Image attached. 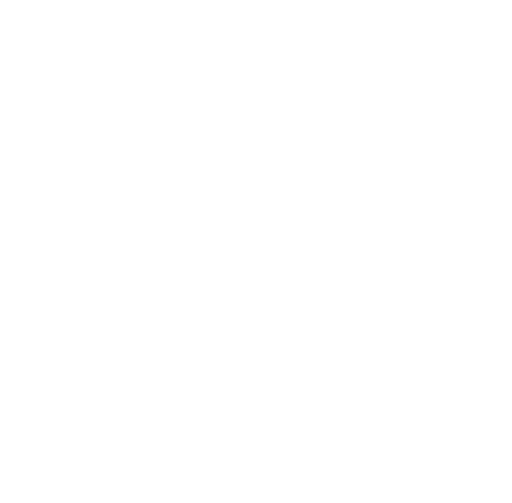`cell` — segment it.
<instances>
[]
</instances>
